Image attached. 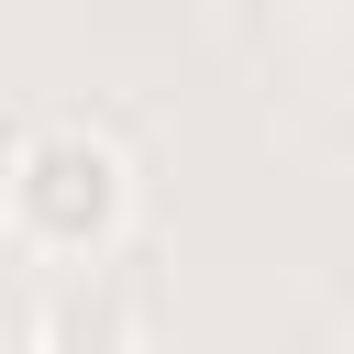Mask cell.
<instances>
[{"instance_id":"2","label":"cell","mask_w":354,"mask_h":354,"mask_svg":"<svg viewBox=\"0 0 354 354\" xmlns=\"http://www.w3.org/2000/svg\"><path fill=\"white\" fill-rule=\"evenodd\" d=\"M33 343H44V354H133V299H122L111 254L55 266V299L33 310Z\"/></svg>"},{"instance_id":"1","label":"cell","mask_w":354,"mask_h":354,"mask_svg":"<svg viewBox=\"0 0 354 354\" xmlns=\"http://www.w3.org/2000/svg\"><path fill=\"white\" fill-rule=\"evenodd\" d=\"M0 210H11V232H22L33 254L88 266V254H111L122 221H133V166H122L111 133H88V122H44V133L11 144V166H0Z\"/></svg>"}]
</instances>
